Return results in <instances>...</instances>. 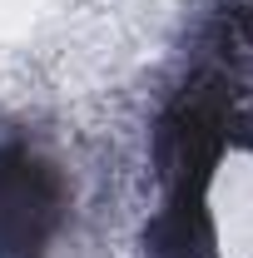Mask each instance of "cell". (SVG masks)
Returning <instances> with one entry per match:
<instances>
[{"label": "cell", "mask_w": 253, "mask_h": 258, "mask_svg": "<svg viewBox=\"0 0 253 258\" xmlns=\"http://www.w3.org/2000/svg\"><path fill=\"white\" fill-rule=\"evenodd\" d=\"M70 219L60 164L25 139L0 144V258H45Z\"/></svg>", "instance_id": "cell-1"}]
</instances>
